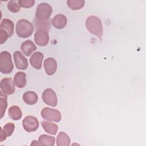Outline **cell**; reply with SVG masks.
Instances as JSON below:
<instances>
[{
	"instance_id": "cell-25",
	"label": "cell",
	"mask_w": 146,
	"mask_h": 146,
	"mask_svg": "<svg viewBox=\"0 0 146 146\" xmlns=\"http://www.w3.org/2000/svg\"><path fill=\"white\" fill-rule=\"evenodd\" d=\"M7 107V96L1 91L0 94V110H1V119H2L5 113L6 108Z\"/></svg>"
},
{
	"instance_id": "cell-26",
	"label": "cell",
	"mask_w": 146,
	"mask_h": 146,
	"mask_svg": "<svg viewBox=\"0 0 146 146\" xmlns=\"http://www.w3.org/2000/svg\"><path fill=\"white\" fill-rule=\"evenodd\" d=\"M7 8L12 13L19 11L21 6L19 3V1H10L7 3Z\"/></svg>"
},
{
	"instance_id": "cell-11",
	"label": "cell",
	"mask_w": 146,
	"mask_h": 146,
	"mask_svg": "<svg viewBox=\"0 0 146 146\" xmlns=\"http://www.w3.org/2000/svg\"><path fill=\"white\" fill-rule=\"evenodd\" d=\"M44 68L46 74L48 75H53L57 69L56 61L53 58H48L44 61Z\"/></svg>"
},
{
	"instance_id": "cell-20",
	"label": "cell",
	"mask_w": 146,
	"mask_h": 146,
	"mask_svg": "<svg viewBox=\"0 0 146 146\" xmlns=\"http://www.w3.org/2000/svg\"><path fill=\"white\" fill-rule=\"evenodd\" d=\"M41 125L47 133L51 135L56 134L58 129V126L56 124L47 121H42L41 123Z\"/></svg>"
},
{
	"instance_id": "cell-5",
	"label": "cell",
	"mask_w": 146,
	"mask_h": 146,
	"mask_svg": "<svg viewBox=\"0 0 146 146\" xmlns=\"http://www.w3.org/2000/svg\"><path fill=\"white\" fill-rule=\"evenodd\" d=\"M41 116L43 119L50 121L59 122L62 118L60 112L59 111L49 107L43 108L41 111Z\"/></svg>"
},
{
	"instance_id": "cell-16",
	"label": "cell",
	"mask_w": 146,
	"mask_h": 146,
	"mask_svg": "<svg viewBox=\"0 0 146 146\" xmlns=\"http://www.w3.org/2000/svg\"><path fill=\"white\" fill-rule=\"evenodd\" d=\"M34 23L36 28V31L42 30L47 32L51 29V23L49 19L46 20H40L35 18L34 19Z\"/></svg>"
},
{
	"instance_id": "cell-9",
	"label": "cell",
	"mask_w": 146,
	"mask_h": 146,
	"mask_svg": "<svg viewBox=\"0 0 146 146\" xmlns=\"http://www.w3.org/2000/svg\"><path fill=\"white\" fill-rule=\"evenodd\" d=\"M34 41L39 46H45L49 41L48 32L42 30H36L34 34Z\"/></svg>"
},
{
	"instance_id": "cell-1",
	"label": "cell",
	"mask_w": 146,
	"mask_h": 146,
	"mask_svg": "<svg viewBox=\"0 0 146 146\" xmlns=\"http://www.w3.org/2000/svg\"><path fill=\"white\" fill-rule=\"evenodd\" d=\"M86 27L90 33L96 35L102 40L103 36V26L100 18L96 16L91 15L86 20Z\"/></svg>"
},
{
	"instance_id": "cell-10",
	"label": "cell",
	"mask_w": 146,
	"mask_h": 146,
	"mask_svg": "<svg viewBox=\"0 0 146 146\" xmlns=\"http://www.w3.org/2000/svg\"><path fill=\"white\" fill-rule=\"evenodd\" d=\"M14 62L17 68L19 70H26L28 67L27 59L22 55V54L17 51L13 55Z\"/></svg>"
},
{
	"instance_id": "cell-15",
	"label": "cell",
	"mask_w": 146,
	"mask_h": 146,
	"mask_svg": "<svg viewBox=\"0 0 146 146\" xmlns=\"http://www.w3.org/2000/svg\"><path fill=\"white\" fill-rule=\"evenodd\" d=\"M21 49L24 55L29 56L33 52L36 50V46L31 40H27L22 43Z\"/></svg>"
},
{
	"instance_id": "cell-6",
	"label": "cell",
	"mask_w": 146,
	"mask_h": 146,
	"mask_svg": "<svg viewBox=\"0 0 146 146\" xmlns=\"http://www.w3.org/2000/svg\"><path fill=\"white\" fill-rule=\"evenodd\" d=\"M22 125L24 129L27 132L35 131L39 127L38 119L33 116H27L22 121Z\"/></svg>"
},
{
	"instance_id": "cell-3",
	"label": "cell",
	"mask_w": 146,
	"mask_h": 146,
	"mask_svg": "<svg viewBox=\"0 0 146 146\" xmlns=\"http://www.w3.org/2000/svg\"><path fill=\"white\" fill-rule=\"evenodd\" d=\"M14 68L10 52L4 51L0 54V71L2 74H7L13 71Z\"/></svg>"
},
{
	"instance_id": "cell-4",
	"label": "cell",
	"mask_w": 146,
	"mask_h": 146,
	"mask_svg": "<svg viewBox=\"0 0 146 146\" xmlns=\"http://www.w3.org/2000/svg\"><path fill=\"white\" fill-rule=\"evenodd\" d=\"M52 11V7L49 4L46 3H40L36 7L35 18L40 20L48 19L51 16Z\"/></svg>"
},
{
	"instance_id": "cell-18",
	"label": "cell",
	"mask_w": 146,
	"mask_h": 146,
	"mask_svg": "<svg viewBox=\"0 0 146 146\" xmlns=\"http://www.w3.org/2000/svg\"><path fill=\"white\" fill-rule=\"evenodd\" d=\"M26 75L23 72H18L15 74L14 77V82L17 87L18 88H23L25 87L27 83Z\"/></svg>"
},
{
	"instance_id": "cell-23",
	"label": "cell",
	"mask_w": 146,
	"mask_h": 146,
	"mask_svg": "<svg viewBox=\"0 0 146 146\" xmlns=\"http://www.w3.org/2000/svg\"><path fill=\"white\" fill-rule=\"evenodd\" d=\"M22 113L21 108L17 106H13L9 109V117L14 120H19L22 117Z\"/></svg>"
},
{
	"instance_id": "cell-27",
	"label": "cell",
	"mask_w": 146,
	"mask_h": 146,
	"mask_svg": "<svg viewBox=\"0 0 146 146\" xmlns=\"http://www.w3.org/2000/svg\"><path fill=\"white\" fill-rule=\"evenodd\" d=\"M19 3L20 6L24 8H29L34 6L35 1L34 0H19Z\"/></svg>"
},
{
	"instance_id": "cell-2",
	"label": "cell",
	"mask_w": 146,
	"mask_h": 146,
	"mask_svg": "<svg viewBox=\"0 0 146 146\" xmlns=\"http://www.w3.org/2000/svg\"><path fill=\"white\" fill-rule=\"evenodd\" d=\"M34 26L29 21L23 19L19 20L16 25L17 35L23 38L30 36L33 33Z\"/></svg>"
},
{
	"instance_id": "cell-17",
	"label": "cell",
	"mask_w": 146,
	"mask_h": 146,
	"mask_svg": "<svg viewBox=\"0 0 146 146\" xmlns=\"http://www.w3.org/2000/svg\"><path fill=\"white\" fill-rule=\"evenodd\" d=\"M14 23L9 19H3L0 25V29L5 31L9 35V38L14 33Z\"/></svg>"
},
{
	"instance_id": "cell-28",
	"label": "cell",
	"mask_w": 146,
	"mask_h": 146,
	"mask_svg": "<svg viewBox=\"0 0 146 146\" xmlns=\"http://www.w3.org/2000/svg\"><path fill=\"white\" fill-rule=\"evenodd\" d=\"M39 142H37V141L36 140H34L33 141V143L31 144V145H39Z\"/></svg>"
},
{
	"instance_id": "cell-12",
	"label": "cell",
	"mask_w": 146,
	"mask_h": 146,
	"mask_svg": "<svg viewBox=\"0 0 146 146\" xmlns=\"http://www.w3.org/2000/svg\"><path fill=\"white\" fill-rule=\"evenodd\" d=\"M43 55L40 52H34L30 58V63L31 65L35 69L39 70L42 67V60L43 59Z\"/></svg>"
},
{
	"instance_id": "cell-8",
	"label": "cell",
	"mask_w": 146,
	"mask_h": 146,
	"mask_svg": "<svg viewBox=\"0 0 146 146\" xmlns=\"http://www.w3.org/2000/svg\"><path fill=\"white\" fill-rule=\"evenodd\" d=\"M1 91L5 94L11 95L15 91L14 82H13L11 78H5L1 81L0 85Z\"/></svg>"
},
{
	"instance_id": "cell-19",
	"label": "cell",
	"mask_w": 146,
	"mask_h": 146,
	"mask_svg": "<svg viewBox=\"0 0 146 146\" xmlns=\"http://www.w3.org/2000/svg\"><path fill=\"white\" fill-rule=\"evenodd\" d=\"M38 99L37 94L31 91H26L23 95V101L29 105H33L35 104Z\"/></svg>"
},
{
	"instance_id": "cell-7",
	"label": "cell",
	"mask_w": 146,
	"mask_h": 146,
	"mask_svg": "<svg viewBox=\"0 0 146 146\" xmlns=\"http://www.w3.org/2000/svg\"><path fill=\"white\" fill-rule=\"evenodd\" d=\"M42 99L47 105L51 107H56L58 103V99L55 92L51 88L46 89L42 94Z\"/></svg>"
},
{
	"instance_id": "cell-21",
	"label": "cell",
	"mask_w": 146,
	"mask_h": 146,
	"mask_svg": "<svg viewBox=\"0 0 146 146\" xmlns=\"http://www.w3.org/2000/svg\"><path fill=\"white\" fill-rule=\"evenodd\" d=\"M70 144L69 136L64 132H60L56 138V145L58 146H68Z\"/></svg>"
},
{
	"instance_id": "cell-14",
	"label": "cell",
	"mask_w": 146,
	"mask_h": 146,
	"mask_svg": "<svg viewBox=\"0 0 146 146\" xmlns=\"http://www.w3.org/2000/svg\"><path fill=\"white\" fill-rule=\"evenodd\" d=\"M15 125L12 123H8L4 125L3 128L1 127L0 141L2 142L6 140L7 137L11 136L14 130Z\"/></svg>"
},
{
	"instance_id": "cell-22",
	"label": "cell",
	"mask_w": 146,
	"mask_h": 146,
	"mask_svg": "<svg viewBox=\"0 0 146 146\" xmlns=\"http://www.w3.org/2000/svg\"><path fill=\"white\" fill-rule=\"evenodd\" d=\"M55 139L53 136L47 135H42L39 137L38 142L40 145L53 146L55 144Z\"/></svg>"
},
{
	"instance_id": "cell-24",
	"label": "cell",
	"mask_w": 146,
	"mask_h": 146,
	"mask_svg": "<svg viewBox=\"0 0 146 146\" xmlns=\"http://www.w3.org/2000/svg\"><path fill=\"white\" fill-rule=\"evenodd\" d=\"M84 3L85 1L83 0H68L67 1L68 7L73 10L80 9L84 6Z\"/></svg>"
},
{
	"instance_id": "cell-13",
	"label": "cell",
	"mask_w": 146,
	"mask_h": 146,
	"mask_svg": "<svg viewBox=\"0 0 146 146\" xmlns=\"http://www.w3.org/2000/svg\"><path fill=\"white\" fill-rule=\"evenodd\" d=\"M67 17L61 14H57L54 17L51 21V23L54 27L58 29H63L67 25Z\"/></svg>"
}]
</instances>
